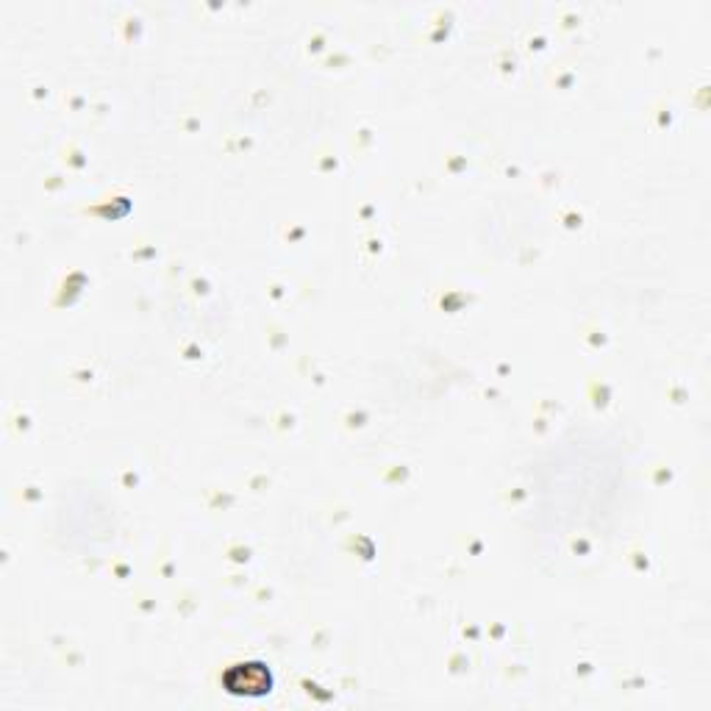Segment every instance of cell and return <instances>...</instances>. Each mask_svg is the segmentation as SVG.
I'll return each mask as SVG.
<instances>
[{
  "instance_id": "obj_1",
  "label": "cell",
  "mask_w": 711,
  "mask_h": 711,
  "mask_svg": "<svg viewBox=\"0 0 711 711\" xmlns=\"http://www.w3.org/2000/svg\"><path fill=\"white\" fill-rule=\"evenodd\" d=\"M223 684L234 695H264L273 687V675L264 664H239L225 673Z\"/></svg>"
}]
</instances>
